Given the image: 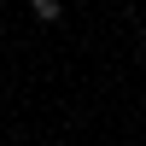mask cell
<instances>
[{"label":"cell","instance_id":"cell-1","mask_svg":"<svg viewBox=\"0 0 146 146\" xmlns=\"http://www.w3.org/2000/svg\"><path fill=\"white\" fill-rule=\"evenodd\" d=\"M29 12H35V23H58L64 6H58V0H29Z\"/></svg>","mask_w":146,"mask_h":146}]
</instances>
